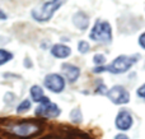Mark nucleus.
<instances>
[{
    "instance_id": "obj_1",
    "label": "nucleus",
    "mask_w": 145,
    "mask_h": 139,
    "mask_svg": "<svg viewBox=\"0 0 145 139\" xmlns=\"http://www.w3.org/2000/svg\"><path fill=\"white\" fill-rule=\"evenodd\" d=\"M68 0H48L45 4H42L41 7L36 8L32 10V17L35 20L40 23H45L52 18V15L55 14V12L57 9H60Z\"/></svg>"
},
{
    "instance_id": "obj_2",
    "label": "nucleus",
    "mask_w": 145,
    "mask_h": 139,
    "mask_svg": "<svg viewBox=\"0 0 145 139\" xmlns=\"http://www.w3.org/2000/svg\"><path fill=\"white\" fill-rule=\"evenodd\" d=\"M140 59L139 55H133V56H129V55H120L117 56L116 59H113L112 63L110 65H103V71L107 70L112 74H122L129 71L133 65L136 63V61Z\"/></svg>"
},
{
    "instance_id": "obj_3",
    "label": "nucleus",
    "mask_w": 145,
    "mask_h": 139,
    "mask_svg": "<svg viewBox=\"0 0 145 139\" xmlns=\"http://www.w3.org/2000/svg\"><path fill=\"white\" fill-rule=\"evenodd\" d=\"M90 40L101 43H111L112 41V27L108 20L98 19L89 33Z\"/></svg>"
},
{
    "instance_id": "obj_4",
    "label": "nucleus",
    "mask_w": 145,
    "mask_h": 139,
    "mask_svg": "<svg viewBox=\"0 0 145 139\" xmlns=\"http://www.w3.org/2000/svg\"><path fill=\"white\" fill-rule=\"evenodd\" d=\"M9 133L17 135L20 138H29L33 135L38 134L41 132V127L38 124H33V123H22V124H15L8 128Z\"/></svg>"
},
{
    "instance_id": "obj_5",
    "label": "nucleus",
    "mask_w": 145,
    "mask_h": 139,
    "mask_svg": "<svg viewBox=\"0 0 145 139\" xmlns=\"http://www.w3.org/2000/svg\"><path fill=\"white\" fill-rule=\"evenodd\" d=\"M106 94L115 105H125L130 101V93L122 86H113L108 89Z\"/></svg>"
},
{
    "instance_id": "obj_6",
    "label": "nucleus",
    "mask_w": 145,
    "mask_h": 139,
    "mask_svg": "<svg viewBox=\"0 0 145 139\" xmlns=\"http://www.w3.org/2000/svg\"><path fill=\"white\" fill-rule=\"evenodd\" d=\"M43 84L48 91L54 92V93H60L65 89V79L60 74H47L43 79Z\"/></svg>"
},
{
    "instance_id": "obj_7",
    "label": "nucleus",
    "mask_w": 145,
    "mask_h": 139,
    "mask_svg": "<svg viewBox=\"0 0 145 139\" xmlns=\"http://www.w3.org/2000/svg\"><path fill=\"white\" fill-rule=\"evenodd\" d=\"M35 112L37 116H41V117H57L61 114V110L56 104L48 101V102H43V104L38 105Z\"/></svg>"
},
{
    "instance_id": "obj_8",
    "label": "nucleus",
    "mask_w": 145,
    "mask_h": 139,
    "mask_svg": "<svg viewBox=\"0 0 145 139\" xmlns=\"http://www.w3.org/2000/svg\"><path fill=\"white\" fill-rule=\"evenodd\" d=\"M133 123H134L133 116H131V114L127 110H120V111H118L117 116H116V120H115V125L118 130L126 132V130H129L133 127Z\"/></svg>"
},
{
    "instance_id": "obj_9",
    "label": "nucleus",
    "mask_w": 145,
    "mask_h": 139,
    "mask_svg": "<svg viewBox=\"0 0 145 139\" xmlns=\"http://www.w3.org/2000/svg\"><path fill=\"white\" fill-rule=\"evenodd\" d=\"M61 70L64 71L66 79H68L70 83H74V82H76L78 78H79V75H80L79 66L72 65V64H69V63H64L63 65H61Z\"/></svg>"
},
{
    "instance_id": "obj_10",
    "label": "nucleus",
    "mask_w": 145,
    "mask_h": 139,
    "mask_svg": "<svg viewBox=\"0 0 145 139\" xmlns=\"http://www.w3.org/2000/svg\"><path fill=\"white\" fill-rule=\"evenodd\" d=\"M51 55L56 59H66L71 55V49L63 43H56L51 47Z\"/></svg>"
},
{
    "instance_id": "obj_11",
    "label": "nucleus",
    "mask_w": 145,
    "mask_h": 139,
    "mask_svg": "<svg viewBox=\"0 0 145 139\" xmlns=\"http://www.w3.org/2000/svg\"><path fill=\"white\" fill-rule=\"evenodd\" d=\"M72 23L76 28H79L80 31H84L89 26V17L85 14L84 12H78L72 15Z\"/></svg>"
},
{
    "instance_id": "obj_12",
    "label": "nucleus",
    "mask_w": 145,
    "mask_h": 139,
    "mask_svg": "<svg viewBox=\"0 0 145 139\" xmlns=\"http://www.w3.org/2000/svg\"><path fill=\"white\" fill-rule=\"evenodd\" d=\"M29 93H31V98H32L35 102H38V104H43V102L50 101V100L45 96V92H43L42 87H40V86H36V84L32 86L31 87Z\"/></svg>"
},
{
    "instance_id": "obj_13",
    "label": "nucleus",
    "mask_w": 145,
    "mask_h": 139,
    "mask_svg": "<svg viewBox=\"0 0 145 139\" xmlns=\"http://www.w3.org/2000/svg\"><path fill=\"white\" fill-rule=\"evenodd\" d=\"M13 59V54L9 52V51L4 50V49H0V66L4 65L5 63L10 61Z\"/></svg>"
},
{
    "instance_id": "obj_14",
    "label": "nucleus",
    "mask_w": 145,
    "mask_h": 139,
    "mask_svg": "<svg viewBox=\"0 0 145 139\" xmlns=\"http://www.w3.org/2000/svg\"><path fill=\"white\" fill-rule=\"evenodd\" d=\"M31 106H32V104H31L29 100H23V101L20 102L19 105H18V107H17V112H18V114H22V112L28 111V110L31 109Z\"/></svg>"
},
{
    "instance_id": "obj_15",
    "label": "nucleus",
    "mask_w": 145,
    "mask_h": 139,
    "mask_svg": "<svg viewBox=\"0 0 145 139\" xmlns=\"http://www.w3.org/2000/svg\"><path fill=\"white\" fill-rule=\"evenodd\" d=\"M89 50H90L89 42H87V41H84V40L79 41V43H78V51H79L80 54H87V52H89Z\"/></svg>"
},
{
    "instance_id": "obj_16",
    "label": "nucleus",
    "mask_w": 145,
    "mask_h": 139,
    "mask_svg": "<svg viewBox=\"0 0 145 139\" xmlns=\"http://www.w3.org/2000/svg\"><path fill=\"white\" fill-rule=\"evenodd\" d=\"M93 61H94L95 66H102L106 63V56L103 54H95L93 56Z\"/></svg>"
},
{
    "instance_id": "obj_17",
    "label": "nucleus",
    "mask_w": 145,
    "mask_h": 139,
    "mask_svg": "<svg viewBox=\"0 0 145 139\" xmlns=\"http://www.w3.org/2000/svg\"><path fill=\"white\" fill-rule=\"evenodd\" d=\"M71 120H72V121H75V123H80V121H82V114H80L79 109L72 110V111H71Z\"/></svg>"
},
{
    "instance_id": "obj_18",
    "label": "nucleus",
    "mask_w": 145,
    "mask_h": 139,
    "mask_svg": "<svg viewBox=\"0 0 145 139\" xmlns=\"http://www.w3.org/2000/svg\"><path fill=\"white\" fill-rule=\"evenodd\" d=\"M136 94H138L140 98H145V83L138 88V91H136Z\"/></svg>"
},
{
    "instance_id": "obj_19",
    "label": "nucleus",
    "mask_w": 145,
    "mask_h": 139,
    "mask_svg": "<svg viewBox=\"0 0 145 139\" xmlns=\"http://www.w3.org/2000/svg\"><path fill=\"white\" fill-rule=\"evenodd\" d=\"M138 42H139V45H140V47L145 50V32H143L140 36H139Z\"/></svg>"
},
{
    "instance_id": "obj_20",
    "label": "nucleus",
    "mask_w": 145,
    "mask_h": 139,
    "mask_svg": "<svg viewBox=\"0 0 145 139\" xmlns=\"http://www.w3.org/2000/svg\"><path fill=\"white\" fill-rule=\"evenodd\" d=\"M8 18V15H7V13L4 12L3 9H0V20H5Z\"/></svg>"
},
{
    "instance_id": "obj_21",
    "label": "nucleus",
    "mask_w": 145,
    "mask_h": 139,
    "mask_svg": "<svg viewBox=\"0 0 145 139\" xmlns=\"http://www.w3.org/2000/svg\"><path fill=\"white\" fill-rule=\"evenodd\" d=\"M115 139H130V138H129L126 134H123V133H120V134H117V135H116Z\"/></svg>"
}]
</instances>
